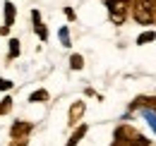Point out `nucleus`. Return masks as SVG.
Here are the masks:
<instances>
[{
    "instance_id": "12",
    "label": "nucleus",
    "mask_w": 156,
    "mask_h": 146,
    "mask_svg": "<svg viewBox=\"0 0 156 146\" xmlns=\"http://www.w3.org/2000/svg\"><path fill=\"white\" fill-rule=\"evenodd\" d=\"M12 110V96H2L0 98V115H10Z\"/></svg>"
},
{
    "instance_id": "10",
    "label": "nucleus",
    "mask_w": 156,
    "mask_h": 146,
    "mask_svg": "<svg viewBox=\"0 0 156 146\" xmlns=\"http://www.w3.org/2000/svg\"><path fill=\"white\" fill-rule=\"evenodd\" d=\"M151 41H156V31L154 29H147V31H142L137 36V46H144V43H151Z\"/></svg>"
},
{
    "instance_id": "16",
    "label": "nucleus",
    "mask_w": 156,
    "mask_h": 146,
    "mask_svg": "<svg viewBox=\"0 0 156 146\" xmlns=\"http://www.w3.org/2000/svg\"><path fill=\"white\" fill-rule=\"evenodd\" d=\"M62 12H65V17L70 19V22H75V19H77V15H75V10H72V7H65Z\"/></svg>"
},
{
    "instance_id": "14",
    "label": "nucleus",
    "mask_w": 156,
    "mask_h": 146,
    "mask_svg": "<svg viewBox=\"0 0 156 146\" xmlns=\"http://www.w3.org/2000/svg\"><path fill=\"white\" fill-rule=\"evenodd\" d=\"M60 43L62 46H70V31H67V26L60 29Z\"/></svg>"
},
{
    "instance_id": "2",
    "label": "nucleus",
    "mask_w": 156,
    "mask_h": 146,
    "mask_svg": "<svg viewBox=\"0 0 156 146\" xmlns=\"http://www.w3.org/2000/svg\"><path fill=\"white\" fill-rule=\"evenodd\" d=\"M103 2L108 5V17H111V22L115 26L127 22V17H130V0H103Z\"/></svg>"
},
{
    "instance_id": "8",
    "label": "nucleus",
    "mask_w": 156,
    "mask_h": 146,
    "mask_svg": "<svg viewBox=\"0 0 156 146\" xmlns=\"http://www.w3.org/2000/svg\"><path fill=\"white\" fill-rule=\"evenodd\" d=\"M46 101H51V93L46 89H36L29 93V103H46Z\"/></svg>"
},
{
    "instance_id": "3",
    "label": "nucleus",
    "mask_w": 156,
    "mask_h": 146,
    "mask_svg": "<svg viewBox=\"0 0 156 146\" xmlns=\"http://www.w3.org/2000/svg\"><path fill=\"white\" fill-rule=\"evenodd\" d=\"M84 113H87V103H84V101H72V106L67 110V125H70V127L79 125L82 117H84Z\"/></svg>"
},
{
    "instance_id": "6",
    "label": "nucleus",
    "mask_w": 156,
    "mask_h": 146,
    "mask_svg": "<svg viewBox=\"0 0 156 146\" xmlns=\"http://www.w3.org/2000/svg\"><path fill=\"white\" fill-rule=\"evenodd\" d=\"M2 24H7V26H15V22H17V5L12 2V0H5V5H2Z\"/></svg>"
},
{
    "instance_id": "17",
    "label": "nucleus",
    "mask_w": 156,
    "mask_h": 146,
    "mask_svg": "<svg viewBox=\"0 0 156 146\" xmlns=\"http://www.w3.org/2000/svg\"><path fill=\"white\" fill-rule=\"evenodd\" d=\"M10 29H12V26H7V24H2V26H0V36H7V34H10Z\"/></svg>"
},
{
    "instance_id": "18",
    "label": "nucleus",
    "mask_w": 156,
    "mask_h": 146,
    "mask_svg": "<svg viewBox=\"0 0 156 146\" xmlns=\"http://www.w3.org/2000/svg\"><path fill=\"white\" fill-rule=\"evenodd\" d=\"M142 2H147V5H151V7L156 5V0H142Z\"/></svg>"
},
{
    "instance_id": "9",
    "label": "nucleus",
    "mask_w": 156,
    "mask_h": 146,
    "mask_svg": "<svg viewBox=\"0 0 156 146\" xmlns=\"http://www.w3.org/2000/svg\"><path fill=\"white\" fill-rule=\"evenodd\" d=\"M22 53V48H20V38H10V46H7V62L10 60H17Z\"/></svg>"
},
{
    "instance_id": "7",
    "label": "nucleus",
    "mask_w": 156,
    "mask_h": 146,
    "mask_svg": "<svg viewBox=\"0 0 156 146\" xmlns=\"http://www.w3.org/2000/svg\"><path fill=\"white\" fill-rule=\"evenodd\" d=\"M87 132H89V127H87V125H82V122H79V125H75V129H72V134H70V139H67V144H65V146H77L79 141L87 137Z\"/></svg>"
},
{
    "instance_id": "13",
    "label": "nucleus",
    "mask_w": 156,
    "mask_h": 146,
    "mask_svg": "<svg viewBox=\"0 0 156 146\" xmlns=\"http://www.w3.org/2000/svg\"><path fill=\"white\" fill-rule=\"evenodd\" d=\"M0 91H12V82L7 79V77H0Z\"/></svg>"
},
{
    "instance_id": "11",
    "label": "nucleus",
    "mask_w": 156,
    "mask_h": 146,
    "mask_svg": "<svg viewBox=\"0 0 156 146\" xmlns=\"http://www.w3.org/2000/svg\"><path fill=\"white\" fill-rule=\"evenodd\" d=\"M70 70H75V72L84 70V57H82L79 53H72V55H70Z\"/></svg>"
},
{
    "instance_id": "15",
    "label": "nucleus",
    "mask_w": 156,
    "mask_h": 146,
    "mask_svg": "<svg viewBox=\"0 0 156 146\" xmlns=\"http://www.w3.org/2000/svg\"><path fill=\"white\" fill-rule=\"evenodd\" d=\"M10 141H12L10 146H27V144H29V137H22V139H10Z\"/></svg>"
},
{
    "instance_id": "19",
    "label": "nucleus",
    "mask_w": 156,
    "mask_h": 146,
    "mask_svg": "<svg viewBox=\"0 0 156 146\" xmlns=\"http://www.w3.org/2000/svg\"><path fill=\"white\" fill-rule=\"evenodd\" d=\"M154 24H156V5H154Z\"/></svg>"
},
{
    "instance_id": "4",
    "label": "nucleus",
    "mask_w": 156,
    "mask_h": 146,
    "mask_svg": "<svg viewBox=\"0 0 156 146\" xmlns=\"http://www.w3.org/2000/svg\"><path fill=\"white\" fill-rule=\"evenodd\" d=\"M31 129H34V125H31L29 120H15V122L10 125V139L29 137V134H31Z\"/></svg>"
},
{
    "instance_id": "1",
    "label": "nucleus",
    "mask_w": 156,
    "mask_h": 146,
    "mask_svg": "<svg viewBox=\"0 0 156 146\" xmlns=\"http://www.w3.org/2000/svg\"><path fill=\"white\" fill-rule=\"evenodd\" d=\"M115 141H122L125 146H151V141L132 125H120L115 129Z\"/></svg>"
},
{
    "instance_id": "5",
    "label": "nucleus",
    "mask_w": 156,
    "mask_h": 146,
    "mask_svg": "<svg viewBox=\"0 0 156 146\" xmlns=\"http://www.w3.org/2000/svg\"><path fill=\"white\" fill-rule=\"evenodd\" d=\"M31 22H34V31H36V36H39L41 41H48V26L43 24L39 10H31Z\"/></svg>"
}]
</instances>
